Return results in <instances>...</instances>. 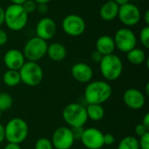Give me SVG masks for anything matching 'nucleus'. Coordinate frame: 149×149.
Here are the masks:
<instances>
[{
	"instance_id": "aec40b11",
	"label": "nucleus",
	"mask_w": 149,
	"mask_h": 149,
	"mask_svg": "<svg viewBox=\"0 0 149 149\" xmlns=\"http://www.w3.org/2000/svg\"><path fill=\"white\" fill-rule=\"evenodd\" d=\"M86 110L88 119L93 121H100L105 116V109L100 104H87Z\"/></svg>"
},
{
	"instance_id": "7c9ffc66",
	"label": "nucleus",
	"mask_w": 149,
	"mask_h": 149,
	"mask_svg": "<svg viewBox=\"0 0 149 149\" xmlns=\"http://www.w3.org/2000/svg\"><path fill=\"white\" fill-rule=\"evenodd\" d=\"M103 140H104V145L106 146H111L115 141V138L112 134H104Z\"/></svg>"
},
{
	"instance_id": "bb28decb",
	"label": "nucleus",
	"mask_w": 149,
	"mask_h": 149,
	"mask_svg": "<svg viewBox=\"0 0 149 149\" xmlns=\"http://www.w3.org/2000/svg\"><path fill=\"white\" fill-rule=\"evenodd\" d=\"M24 10L26 11V13L29 15L31 13H33L38 7V3L34 0H26L23 4H22Z\"/></svg>"
},
{
	"instance_id": "cd10ccee",
	"label": "nucleus",
	"mask_w": 149,
	"mask_h": 149,
	"mask_svg": "<svg viewBox=\"0 0 149 149\" xmlns=\"http://www.w3.org/2000/svg\"><path fill=\"white\" fill-rule=\"evenodd\" d=\"M72 136L74 138V141H80L82 134L84 133V127H70Z\"/></svg>"
},
{
	"instance_id": "c9c22d12",
	"label": "nucleus",
	"mask_w": 149,
	"mask_h": 149,
	"mask_svg": "<svg viewBox=\"0 0 149 149\" xmlns=\"http://www.w3.org/2000/svg\"><path fill=\"white\" fill-rule=\"evenodd\" d=\"M37 10L39 11V13H41V14H45V13H46V12H47L48 8H47V5H46V4H38Z\"/></svg>"
},
{
	"instance_id": "58836bf2",
	"label": "nucleus",
	"mask_w": 149,
	"mask_h": 149,
	"mask_svg": "<svg viewBox=\"0 0 149 149\" xmlns=\"http://www.w3.org/2000/svg\"><path fill=\"white\" fill-rule=\"evenodd\" d=\"M130 0H113V2H115L119 6H121V5H124L127 3H129Z\"/></svg>"
},
{
	"instance_id": "7ed1b4c3",
	"label": "nucleus",
	"mask_w": 149,
	"mask_h": 149,
	"mask_svg": "<svg viewBox=\"0 0 149 149\" xmlns=\"http://www.w3.org/2000/svg\"><path fill=\"white\" fill-rule=\"evenodd\" d=\"M100 70L105 79L107 81H114L122 74L123 62L121 58L114 53L105 55L100 62Z\"/></svg>"
},
{
	"instance_id": "f03ea898",
	"label": "nucleus",
	"mask_w": 149,
	"mask_h": 149,
	"mask_svg": "<svg viewBox=\"0 0 149 149\" xmlns=\"http://www.w3.org/2000/svg\"><path fill=\"white\" fill-rule=\"evenodd\" d=\"M28 16L22 5L10 3L4 9V24L10 31H19L26 26Z\"/></svg>"
},
{
	"instance_id": "6ab92c4d",
	"label": "nucleus",
	"mask_w": 149,
	"mask_h": 149,
	"mask_svg": "<svg viewBox=\"0 0 149 149\" xmlns=\"http://www.w3.org/2000/svg\"><path fill=\"white\" fill-rule=\"evenodd\" d=\"M66 54H67L66 48L64 45L60 43H57V42L48 45L46 55L52 61H55V62L62 61L65 58Z\"/></svg>"
},
{
	"instance_id": "a19ab883",
	"label": "nucleus",
	"mask_w": 149,
	"mask_h": 149,
	"mask_svg": "<svg viewBox=\"0 0 149 149\" xmlns=\"http://www.w3.org/2000/svg\"><path fill=\"white\" fill-rule=\"evenodd\" d=\"M144 20L147 25H149V10H146L144 14Z\"/></svg>"
},
{
	"instance_id": "1a4fd4ad",
	"label": "nucleus",
	"mask_w": 149,
	"mask_h": 149,
	"mask_svg": "<svg viewBox=\"0 0 149 149\" xmlns=\"http://www.w3.org/2000/svg\"><path fill=\"white\" fill-rule=\"evenodd\" d=\"M61 26L64 32L70 37L81 36L86 28L85 20L77 14L67 15L63 19Z\"/></svg>"
},
{
	"instance_id": "72a5a7b5",
	"label": "nucleus",
	"mask_w": 149,
	"mask_h": 149,
	"mask_svg": "<svg viewBox=\"0 0 149 149\" xmlns=\"http://www.w3.org/2000/svg\"><path fill=\"white\" fill-rule=\"evenodd\" d=\"M141 124H142V125H143L147 129H148L149 130V113H147L145 114V116L143 117Z\"/></svg>"
},
{
	"instance_id": "37998d69",
	"label": "nucleus",
	"mask_w": 149,
	"mask_h": 149,
	"mask_svg": "<svg viewBox=\"0 0 149 149\" xmlns=\"http://www.w3.org/2000/svg\"><path fill=\"white\" fill-rule=\"evenodd\" d=\"M146 94L149 95V83H147L146 85Z\"/></svg>"
},
{
	"instance_id": "2eb2a0df",
	"label": "nucleus",
	"mask_w": 149,
	"mask_h": 149,
	"mask_svg": "<svg viewBox=\"0 0 149 149\" xmlns=\"http://www.w3.org/2000/svg\"><path fill=\"white\" fill-rule=\"evenodd\" d=\"M25 62V58L23 52L19 50L10 49L4 53L3 63L9 70L19 71Z\"/></svg>"
},
{
	"instance_id": "dca6fc26",
	"label": "nucleus",
	"mask_w": 149,
	"mask_h": 149,
	"mask_svg": "<svg viewBox=\"0 0 149 149\" xmlns=\"http://www.w3.org/2000/svg\"><path fill=\"white\" fill-rule=\"evenodd\" d=\"M73 79L79 83H89L93 77V71L92 67L83 62L76 63L72 65L71 70Z\"/></svg>"
},
{
	"instance_id": "4468645a",
	"label": "nucleus",
	"mask_w": 149,
	"mask_h": 149,
	"mask_svg": "<svg viewBox=\"0 0 149 149\" xmlns=\"http://www.w3.org/2000/svg\"><path fill=\"white\" fill-rule=\"evenodd\" d=\"M123 100L125 105L133 110L141 109L146 103L145 95L142 92L135 88H129L126 90L123 94Z\"/></svg>"
},
{
	"instance_id": "2f4dec72",
	"label": "nucleus",
	"mask_w": 149,
	"mask_h": 149,
	"mask_svg": "<svg viewBox=\"0 0 149 149\" xmlns=\"http://www.w3.org/2000/svg\"><path fill=\"white\" fill-rule=\"evenodd\" d=\"M102 58H103V55L96 50L94 52H93L91 54V59L95 63H100L101 61Z\"/></svg>"
},
{
	"instance_id": "423d86ee",
	"label": "nucleus",
	"mask_w": 149,
	"mask_h": 149,
	"mask_svg": "<svg viewBox=\"0 0 149 149\" xmlns=\"http://www.w3.org/2000/svg\"><path fill=\"white\" fill-rule=\"evenodd\" d=\"M18 72L21 82L28 86L33 87L38 86L44 78L43 69L37 62H25Z\"/></svg>"
},
{
	"instance_id": "c03bdc74",
	"label": "nucleus",
	"mask_w": 149,
	"mask_h": 149,
	"mask_svg": "<svg viewBox=\"0 0 149 149\" xmlns=\"http://www.w3.org/2000/svg\"><path fill=\"white\" fill-rule=\"evenodd\" d=\"M2 113H3V112L0 110V119H1V117H2Z\"/></svg>"
},
{
	"instance_id": "a878e982",
	"label": "nucleus",
	"mask_w": 149,
	"mask_h": 149,
	"mask_svg": "<svg viewBox=\"0 0 149 149\" xmlns=\"http://www.w3.org/2000/svg\"><path fill=\"white\" fill-rule=\"evenodd\" d=\"M34 149H53V146L51 140L47 138H40L36 141Z\"/></svg>"
},
{
	"instance_id": "412c9836",
	"label": "nucleus",
	"mask_w": 149,
	"mask_h": 149,
	"mask_svg": "<svg viewBox=\"0 0 149 149\" xmlns=\"http://www.w3.org/2000/svg\"><path fill=\"white\" fill-rule=\"evenodd\" d=\"M127 58L134 65H140L147 60L146 52L141 48H134L127 53Z\"/></svg>"
},
{
	"instance_id": "5701e85b",
	"label": "nucleus",
	"mask_w": 149,
	"mask_h": 149,
	"mask_svg": "<svg viewBox=\"0 0 149 149\" xmlns=\"http://www.w3.org/2000/svg\"><path fill=\"white\" fill-rule=\"evenodd\" d=\"M117 149H140L138 139L134 136H126L120 141Z\"/></svg>"
},
{
	"instance_id": "ddd939ff",
	"label": "nucleus",
	"mask_w": 149,
	"mask_h": 149,
	"mask_svg": "<svg viewBox=\"0 0 149 149\" xmlns=\"http://www.w3.org/2000/svg\"><path fill=\"white\" fill-rule=\"evenodd\" d=\"M57 31V24L55 21L48 17H42L36 25L37 37L47 41L52 39Z\"/></svg>"
},
{
	"instance_id": "b1692460",
	"label": "nucleus",
	"mask_w": 149,
	"mask_h": 149,
	"mask_svg": "<svg viewBox=\"0 0 149 149\" xmlns=\"http://www.w3.org/2000/svg\"><path fill=\"white\" fill-rule=\"evenodd\" d=\"M13 103L12 97L7 93H0V110L2 112L9 110Z\"/></svg>"
},
{
	"instance_id": "e433bc0d",
	"label": "nucleus",
	"mask_w": 149,
	"mask_h": 149,
	"mask_svg": "<svg viewBox=\"0 0 149 149\" xmlns=\"http://www.w3.org/2000/svg\"><path fill=\"white\" fill-rule=\"evenodd\" d=\"M5 140V136H4V126H3L2 124H0V144Z\"/></svg>"
},
{
	"instance_id": "473e14b6",
	"label": "nucleus",
	"mask_w": 149,
	"mask_h": 149,
	"mask_svg": "<svg viewBox=\"0 0 149 149\" xmlns=\"http://www.w3.org/2000/svg\"><path fill=\"white\" fill-rule=\"evenodd\" d=\"M8 41V35L5 31L0 28V46L4 45Z\"/></svg>"
},
{
	"instance_id": "c85d7f7f",
	"label": "nucleus",
	"mask_w": 149,
	"mask_h": 149,
	"mask_svg": "<svg viewBox=\"0 0 149 149\" xmlns=\"http://www.w3.org/2000/svg\"><path fill=\"white\" fill-rule=\"evenodd\" d=\"M138 141L140 149H149V132L141 136Z\"/></svg>"
},
{
	"instance_id": "9d476101",
	"label": "nucleus",
	"mask_w": 149,
	"mask_h": 149,
	"mask_svg": "<svg viewBox=\"0 0 149 149\" xmlns=\"http://www.w3.org/2000/svg\"><path fill=\"white\" fill-rule=\"evenodd\" d=\"M117 17L124 25L127 27L134 26L140 22L141 18V12L137 5L129 2L120 6Z\"/></svg>"
},
{
	"instance_id": "4c0bfd02",
	"label": "nucleus",
	"mask_w": 149,
	"mask_h": 149,
	"mask_svg": "<svg viewBox=\"0 0 149 149\" xmlns=\"http://www.w3.org/2000/svg\"><path fill=\"white\" fill-rule=\"evenodd\" d=\"M4 24V9L0 6V27Z\"/></svg>"
},
{
	"instance_id": "79ce46f5",
	"label": "nucleus",
	"mask_w": 149,
	"mask_h": 149,
	"mask_svg": "<svg viewBox=\"0 0 149 149\" xmlns=\"http://www.w3.org/2000/svg\"><path fill=\"white\" fill-rule=\"evenodd\" d=\"M38 4H47L52 0H34Z\"/></svg>"
},
{
	"instance_id": "a18cd8bd",
	"label": "nucleus",
	"mask_w": 149,
	"mask_h": 149,
	"mask_svg": "<svg viewBox=\"0 0 149 149\" xmlns=\"http://www.w3.org/2000/svg\"><path fill=\"white\" fill-rule=\"evenodd\" d=\"M71 149H72V148H71Z\"/></svg>"
},
{
	"instance_id": "39448f33",
	"label": "nucleus",
	"mask_w": 149,
	"mask_h": 149,
	"mask_svg": "<svg viewBox=\"0 0 149 149\" xmlns=\"http://www.w3.org/2000/svg\"><path fill=\"white\" fill-rule=\"evenodd\" d=\"M62 117L71 127H84L88 120L86 107L79 103H71L65 106L62 112Z\"/></svg>"
},
{
	"instance_id": "20e7f679",
	"label": "nucleus",
	"mask_w": 149,
	"mask_h": 149,
	"mask_svg": "<svg viewBox=\"0 0 149 149\" xmlns=\"http://www.w3.org/2000/svg\"><path fill=\"white\" fill-rule=\"evenodd\" d=\"M29 128L26 121L21 118H13L4 126L5 140L10 143L21 144L28 136Z\"/></svg>"
},
{
	"instance_id": "4be33fe9",
	"label": "nucleus",
	"mask_w": 149,
	"mask_h": 149,
	"mask_svg": "<svg viewBox=\"0 0 149 149\" xmlns=\"http://www.w3.org/2000/svg\"><path fill=\"white\" fill-rule=\"evenodd\" d=\"M3 81L7 86H10V87L17 86L21 82L19 72L8 69L3 75Z\"/></svg>"
},
{
	"instance_id": "6e6552de",
	"label": "nucleus",
	"mask_w": 149,
	"mask_h": 149,
	"mask_svg": "<svg viewBox=\"0 0 149 149\" xmlns=\"http://www.w3.org/2000/svg\"><path fill=\"white\" fill-rule=\"evenodd\" d=\"M115 47L124 52L127 53L129 51L136 47L137 45V38L134 32L127 27L119 29L113 38Z\"/></svg>"
},
{
	"instance_id": "f3484780",
	"label": "nucleus",
	"mask_w": 149,
	"mask_h": 149,
	"mask_svg": "<svg viewBox=\"0 0 149 149\" xmlns=\"http://www.w3.org/2000/svg\"><path fill=\"white\" fill-rule=\"evenodd\" d=\"M95 46L96 51H98L103 56L113 53L114 50L116 49L113 38L108 35H103L98 38V39L96 40Z\"/></svg>"
},
{
	"instance_id": "f8f14e48",
	"label": "nucleus",
	"mask_w": 149,
	"mask_h": 149,
	"mask_svg": "<svg viewBox=\"0 0 149 149\" xmlns=\"http://www.w3.org/2000/svg\"><path fill=\"white\" fill-rule=\"evenodd\" d=\"M104 134L96 127H88L84 130L80 139L82 144L87 149H100L104 145Z\"/></svg>"
},
{
	"instance_id": "a211bd4d",
	"label": "nucleus",
	"mask_w": 149,
	"mask_h": 149,
	"mask_svg": "<svg viewBox=\"0 0 149 149\" xmlns=\"http://www.w3.org/2000/svg\"><path fill=\"white\" fill-rule=\"evenodd\" d=\"M119 8L120 6L115 2H113V0L107 1L100 7V16L104 21H113L118 17Z\"/></svg>"
},
{
	"instance_id": "f257e3e1",
	"label": "nucleus",
	"mask_w": 149,
	"mask_h": 149,
	"mask_svg": "<svg viewBox=\"0 0 149 149\" xmlns=\"http://www.w3.org/2000/svg\"><path fill=\"white\" fill-rule=\"evenodd\" d=\"M113 89L105 80L90 81L85 88L84 97L87 104H100L107 102L112 96Z\"/></svg>"
},
{
	"instance_id": "f704fd0d",
	"label": "nucleus",
	"mask_w": 149,
	"mask_h": 149,
	"mask_svg": "<svg viewBox=\"0 0 149 149\" xmlns=\"http://www.w3.org/2000/svg\"><path fill=\"white\" fill-rule=\"evenodd\" d=\"M3 149H21V147L19 144H16V143H10V142H8L4 148Z\"/></svg>"
},
{
	"instance_id": "393cba45",
	"label": "nucleus",
	"mask_w": 149,
	"mask_h": 149,
	"mask_svg": "<svg viewBox=\"0 0 149 149\" xmlns=\"http://www.w3.org/2000/svg\"><path fill=\"white\" fill-rule=\"evenodd\" d=\"M140 41L144 48H149V26H144L140 31Z\"/></svg>"
},
{
	"instance_id": "0eeeda50",
	"label": "nucleus",
	"mask_w": 149,
	"mask_h": 149,
	"mask_svg": "<svg viewBox=\"0 0 149 149\" xmlns=\"http://www.w3.org/2000/svg\"><path fill=\"white\" fill-rule=\"evenodd\" d=\"M47 47V41L36 36L25 43L22 52L28 61L38 62L46 55Z\"/></svg>"
},
{
	"instance_id": "9b49d317",
	"label": "nucleus",
	"mask_w": 149,
	"mask_h": 149,
	"mask_svg": "<svg viewBox=\"0 0 149 149\" xmlns=\"http://www.w3.org/2000/svg\"><path fill=\"white\" fill-rule=\"evenodd\" d=\"M51 141L53 148L71 149L75 141L70 127H60L54 131Z\"/></svg>"
},
{
	"instance_id": "c756f323",
	"label": "nucleus",
	"mask_w": 149,
	"mask_h": 149,
	"mask_svg": "<svg viewBox=\"0 0 149 149\" xmlns=\"http://www.w3.org/2000/svg\"><path fill=\"white\" fill-rule=\"evenodd\" d=\"M134 131H135L136 135H138L139 137H141V136L144 135L145 134H147V133H148L149 132L148 129H147V128H146V127H145L141 123V124H138V125L135 127Z\"/></svg>"
},
{
	"instance_id": "ea45409f",
	"label": "nucleus",
	"mask_w": 149,
	"mask_h": 149,
	"mask_svg": "<svg viewBox=\"0 0 149 149\" xmlns=\"http://www.w3.org/2000/svg\"><path fill=\"white\" fill-rule=\"evenodd\" d=\"M10 3L12 4H18V5H22L26 0H10Z\"/></svg>"
}]
</instances>
